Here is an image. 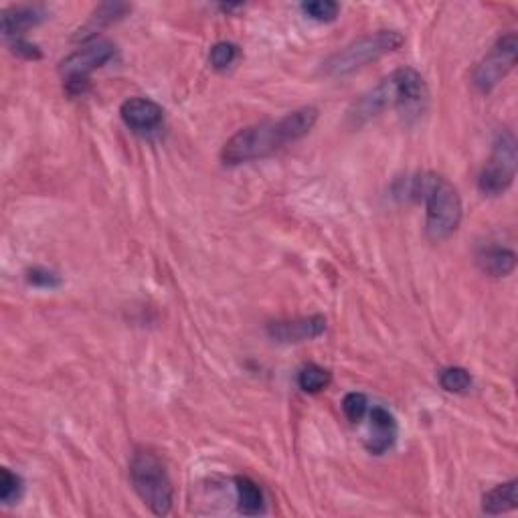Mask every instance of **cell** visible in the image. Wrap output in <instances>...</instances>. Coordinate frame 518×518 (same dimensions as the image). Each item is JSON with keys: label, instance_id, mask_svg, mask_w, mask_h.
<instances>
[{"label": "cell", "instance_id": "obj_1", "mask_svg": "<svg viewBox=\"0 0 518 518\" xmlns=\"http://www.w3.org/2000/svg\"><path fill=\"white\" fill-rule=\"evenodd\" d=\"M316 120V108H300L276 121H262V124L243 128L227 140L221 150V158L225 164L235 166L270 156L286 144L304 138L314 128Z\"/></svg>", "mask_w": 518, "mask_h": 518}, {"label": "cell", "instance_id": "obj_2", "mask_svg": "<svg viewBox=\"0 0 518 518\" xmlns=\"http://www.w3.org/2000/svg\"><path fill=\"white\" fill-rule=\"evenodd\" d=\"M409 199L425 201V231L431 241L454 235L462 221V199L452 182L438 174H419L407 185Z\"/></svg>", "mask_w": 518, "mask_h": 518}, {"label": "cell", "instance_id": "obj_3", "mask_svg": "<svg viewBox=\"0 0 518 518\" xmlns=\"http://www.w3.org/2000/svg\"><path fill=\"white\" fill-rule=\"evenodd\" d=\"M425 100H428V88H425L422 75L411 67H403V70L393 71L385 78L369 94H364L350 110V118L359 124V121L379 116L387 108L407 110L414 105H422Z\"/></svg>", "mask_w": 518, "mask_h": 518}, {"label": "cell", "instance_id": "obj_4", "mask_svg": "<svg viewBox=\"0 0 518 518\" xmlns=\"http://www.w3.org/2000/svg\"><path fill=\"white\" fill-rule=\"evenodd\" d=\"M130 478L134 490L156 516H164L172 510V484L163 462L156 454L138 447L130 462Z\"/></svg>", "mask_w": 518, "mask_h": 518}, {"label": "cell", "instance_id": "obj_5", "mask_svg": "<svg viewBox=\"0 0 518 518\" xmlns=\"http://www.w3.org/2000/svg\"><path fill=\"white\" fill-rule=\"evenodd\" d=\"M403 43H405V39L397 30H379V33L361 37V39L347 45L345 49L334 53L324 63L322 71L326 75H332V78H342V75L359 71L364 65L387 55V53L399 49Z\"/></svg>", "mask_w": 518, "mask_h": 518}, {"label": "cell", "instance_id": "obj_6", "mask_svg": "<svg viewBox=\"0 0 518 518\" xmlns=\"http://www.w3.org/2000/svg\"><path fill=\"white\" fill-rule=\"evenodd\" d=\"M116 55V47L105 39H94L81 49L71 53L59 63V73L65 81V88L71 96H79L86 91L89 83V75L100 70L108 61Z\"/></svg>", "mask_w": 518, "mask_h": 518}, {"label": "cell", "instance_id": "obj_7", "mask_svg": "<svg viewBox=\"0 0 518 518\" xmlns=\"http://www.w3.org/2000/svg\"><path fill=\"white\" fill-rule=\"evenodd\" d=\"M516 174V140L508 130H502L494 142L492 156L480 172L478 188L482 195L498 196L506 193Z\"/></svg>", "mask_w": 518, "mask_h": 518}, {"label": "cell", "instance_id": "obj_8", "mask_svg": "<svg viewBox=\"0 0 518 518\" xmlns=\"http://www.w3.org/2000/svg\"><path fill=\"white\" fill-rule=\"evenodd\" d=\"M516 49L518 41L514 33H508L500 37L498 43L494 45L492 51L486 55V59L476 67L474 71V86L482 94H489L498 83L513 71L516 65Z\"/></svg>", "mask_w": 518, "mask_h": 518}, {"label": "cell", "instance_id": "obj_9", "mask_svg": "<svg viewBox=\"0 0 518 518\" xmlns=\"http://www.w3.org/2000/svg\"><path fill=\"white\" fill-rule=\"evenodd\" d=\"M120 116L124 124L136 132H150L163 124L164 112L156 102L146 100V97H132L121 104Z\"/></svg>", "mask_w": 518, "mask_h": 518}, {"label": "cell", "instance_id": "obj_10", "mask_svg": "<svg viewBox=\"0 0 518 518\" xmlns=\"http://www.w3.org/2000/svg\"><path fill=\"white\" fill-rule=\"evenodd\" d=\"M369 419H371V430H369L367 439H364V447H367L371 454L380 455L395 444V439H397V431H399L397 422H395L391 411L380 405H375L371 409Z\"/></svg>", "mask_w": 518, "mask_h": 518}, {"label": "cell", "instance_id": "obj_11", "mask_svg": "<svg viewBox=\"0 0 518 518\" xmlns=\"http://www.w3.org/2000/svg\"><path fill=\"white\" fill-rule=\"evenodd\" d=\"M326 330L324 316H310L288 322H273L268 326V334L278 342H306L318 338Z\"/></svg>", "mask_w": 518, "mask_h": 518}, {"label": "cell", "instance_id": "obj_12", "mask_svg": "<svg viewBox=\"0 0 518 518\" xmlns=\"http://www.w3.org/2000/svg\"><path fill=\"white\" fill-rule=\"evenodd\" d=\"M476 262L480 265V270L484 273H489L492 278H506L516 268V255L514 251H510L506 247H484L478 251Z\"/></svg>", "mask_w": 518, "mask_h": 518}, {"label": "cell", "instance_id": "obj_13", "mask_svg": "<svg viewBox=\"0 0 518 518\" xmlns=\"http://www.w3.org/2000/svg\"><path fill=\"white\" fill-rule=\"evenodd\" d=\"M45 19V13L39 6H21V9H11L3 13V33L6 37L21 35L22 30L39 25Z\"/></svg>", "mask_w": 518, "mask_h": 518}, {"label": "cell", "instance_id": "obj_14", "mask_svg": "<svg viewBox=\"0 0 518 518\" xmlns=\"http://www.w3.org/2000/svg\"><path fill=\"white\" fill-rule=\"evenodd\" d=\"M235 492H238L239 513L246 516H257L263 513V492L254 480L247 476L235 478Z\"/></svg>", "mask_w": 518, "mask_h": 518}, {"label": "cell", "instance_id": "obj_15", "mask_svg": "<svg viewBox=\"0 0 518 518\" xmlns=\"http://www.w3.org/2000/svg\"><path fill=\"white\" fill-rule=\"evenodd\" d=\"M518 482L516 480H510L506 484H500L497 489H492L490 492L484 494L482 498V510L486 514H502L508 513V510L516 508L518 502V492H516Z\"/></svg>", "mask_w": 518, "mask_h": 518}, {"label": "cell", "instance_id": "obj_16", "mask_svg": "<svg viewBox=\"0 0 518 518\" xmlns=\"http://www.w3.org/2000/svg\"><path fill=\"white\" fill-rule=\"evenodd\" d=\"M298 385L304 393H320L330 385V372L310 363L298 372Z\"/></svg>", "mask_w": 518, "mask_h": 518}, {"label": "cell", "instance_id": "obj_17", "mask_svg": "<svg viewBox=\"0 0 518 518\" xmlns=\"http://www.w3.org/2000/svg\"><path fill=\"white\" fill-rule=\"evenodd\" d=\"M439 385L444 387L447 393H466L472 387V377L466 369L449 367L441 371Z\"/></svg>", "mask_w": 518, "mask_h": 518}, {"label": "cell", "instance_id": "obj_18", "mask_svg": "<svg viewBox=\"0 0 518 518\" xmlns=\"http://www.w3.org/2000/svg\"><path fill=\"white\" fill-rule=\"evenodd\" d=\"M302 11L318 22H330L337 19L340 6L337 3H330V0H316V3H304Z\"/></svg>", "mask_w": 518, "mask_h": 518}, {"label": "cell", "instance_id": "obj_19", "mask_svg": "<svg viewBox=\"0 0 518 518\" xmlns=\"http://www.w3.org/2000/svg\"><path fill=\"white\" fill-rule=\"evenodd\" d=\"M21 492L22 480L17 474H13L9 468H3V472H0V500L4 505H11V502L21 498Z\"/></svg>", "mask_w": 518, "mask_h": 518}, {"label": "cell", "instance_id": "obj_20", "mask_svg": "<svg viewBox=\"0 0 518 518\" xmlns=\"http://www.w3.org/2000/svg\"><path fill=\"white\" fill-rule=\"evenodd\" d=\"M367 397L363 393H348L345 399H342V411L350 423H359L361 419L367 414Z\"/></svg>", "mask_w": 518, "mask_h": 518}, {"label": "cell", "instance_id": "obj_21", "mask_svg": "<svg viewBox=\"0 0 518 518\" xmlns=\"http://www.w3.org/2000/svg\"><path fill=\"white\" fill-rule=\"evenodd\" d=\"M235 57H238V47L233 43H217L211 49V63L215 70H227L235 61Z\"/></svg>", "mask_w": 518, "mask_h": 518}, {"label": "cell", "instance_id": "obj_22", "mask_svg": "<svg viewBox=\"0 0 518 518\" xmlns=\"http://www.w3.org/2000/svg\"><path fill=\"white\" fill-rule=\"evenodd\" d=\"M27 280H29V284H33L37 288H57V286H61V280H59L57 273L41 270V268L29 270Z\"/></svg>", "mask_w": 518, "mask_h": 518}, {"label": "cell", "instance_id": "obj_23", "mask_svg": "<svg viewBox=\"0 0 518 518\" xmlns=\"http://www.w3.org/2000/svg\"><path fill=\"white\" fill-rule=\"evenodd\" d=\"M14 53H19V55H25L27 59H41V51L35 47V45H30L27 41H21L17 39V43L13 45Z\"/></svg>", "mask_w": 518, "mask_h": 518}]
</instances>
